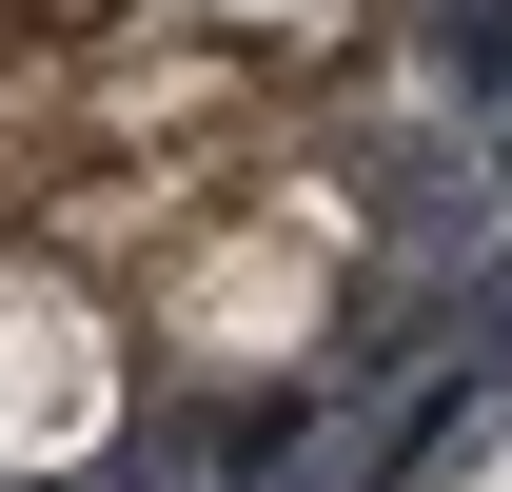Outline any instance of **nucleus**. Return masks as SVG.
Returning a JSON list of instances; mask_svg holds the SVG:
<instances>
[{"mask_svg": "<svg viewBox=\"0 0 512 492\" xmlns=\"http://www.w3.org/2000/svg\"><path fill=\"white\" fill-rule=\"evenodd\" d=\"M99 433H119V296L0 256V473H79Z\"/></svg>", "mask_w": 512, "mask_h": 492, "instance_id": "obj_3", "label": "nucleus"}, {"mask_svg": "<svg viewBox=\"0 0 512 492\" xmlns=\"http://www.w3.org/2000/svg\"><path fill=\"white\" fill-rule=\"evenodd\" d=\"M99 20H178V40H237V60H256L276 20H335V0H99Z\"/></svg>", "mask_w": 512, "mask_h": 492, "instance_id": "obj_4", "label": "nucleus"}, {"mask_svg": "<svg viewBox=\"0 0 512 492\" xmlns=\"http://www.w3.org/2000/svg\"><path fill=\"white\" fill-rule=\"evenodd\" d=\"M276 158V79L178 20H20L0 40V197H158V178H256Z\"/></svg>", "mask_w": 512, "mask_h": 492, "instance_id": "obj_1", "label": "nucleus"}, {"mask_svg": "<svg viewBox=\"0 0 512 492\" xmlns=\"http://www.w3.org/2000/svg\"><path fill=\"white\" fill-rule=\"evenodd\" d=\"M335 276H355V197L296 178V158H256L217 217H197L158 276H138V355L197 374V394H237V374H296L335 335Z\"/></svg>", "mask_w": 512, "mask_h": 492, "instance_id": "obj_2", "label": "nucleus"}]
</instances>
